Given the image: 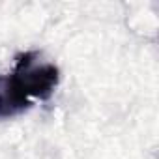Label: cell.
<instances>
[{"label": "cell", "mask_w": 159, "mask_h": 159, "mask_svg": "<svg viewBox=\"0 0 159 159\" xmlns=\"http://www.w3.org/2000/svg\"><path fill=\"white\" fill-rule=\"evenodd\" d=\"M32 105L30 98L25 94V90L19 86L15 77L0 75V120L13 118L25 111H28Z\"/></svg>", "instance_id": "obj_2"}, {"label": "cell", "mask_w": 159, "mask_h": 159, "mask_svg": "<svg viewBox=\"0 0 159 159\" xmlns=\"http://www.w3.org/2000/svg\"><path fill=\"white\" fill-rule=\"evenodd\" d=\"M38 52L26 51L15 58V67L11 75L28 98L49 99L60 81V71L54 64H36Z\"/></svg>", "instance_id": "obj_1"}]
</instances>
